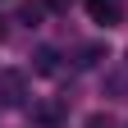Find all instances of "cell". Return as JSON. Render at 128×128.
I'll return each mask as SVG.
<instances>
[{
  "label": "cell",
  "instance_id": "cell-3",
  "mask_svg": "<svg viewBox=\"0 0 128 128\" xmlns=\"http://www.w3.org/2000/svg\"><path fill=\"white\" fill-rule=\"evenodd\" d=\"M64 114H69V110H64V101H41L37 110H32V124H37V128H60Z\"/></svg>",
  "mask_w": 128,
  "mask_h": 128
},
{
  "label": "cell",
  "instance_id": "cell-4",
  "mask_svg": "<svg viewBox=\"0 0 128 128\" xmlns=\"http://www.w3.org/2000/svg\"><path fill=\"white\" fill-rule=\"evenodd\" d=\"M46 9H50V5H37V0H32V5H23V9H18V23H28V28H37V23L46 18Z\"/></svg>",
  "mask_w": 128,
  "mask_h": 128
},
{
  "label": "cell",
  "instance_id": "cell-5",
  "mask_svg": "<svg viewBox=\"0 0 128 128\" xmlns=\"http://www.w3.org/2000/svg\"><path fill=\"white\" fill-rule=\"evenodd\" d=\"M105 60V46H78V64L82 69H92V64H101Z\"/></svg>",
  "mask_w": 128,
  "mask_h": 128
},
{
  "label": "cell",
  "instance_id": "cell-6",
  "mask_svg": "<svg viewBox=\"0 0 128 128\" xmlns=\"http://www.w3.org/2000/svg\"><path fill=\"white\" fill-rule=\"evenodd\" d=\"M60 69V55L50 50V46H41V50H37V73H55Z\"/></svg>",
  "mask_w": 128,
  "mask_h": 128
},
{
  "label": "cell",
  "instance_id": "cell-1",
  "mask_svg": "<svg viewBox=\"0 0 128 128\" xmlns=\"http://www.w3.org/2000/svg\"><path fill=\"white\" fill-rule=\"evenodd\" d=\"M0 105H9V110L28 105V73H18V69H0Z\"/></svg>",
  "mask_w": 128,
  "mask_h": 128
},
{
  "label": "cell",
  "instance_id": "cell-8",
  "mask_svg": "<svg viewBox=\"0 0 128 128\" xmlns=\"http://www.w3.org/2000/svg\"><path fill=\"white\" fill-rule=\"evenodd\" d=\"M69 5H73V0H50V9H60V14L69 9Z\"/></svg>",
  "mask_w": 128,
  "mask_h": 128
},
{
  "label": "cell",
  "instance_id": "cell-7",
  "mask_svg": "<svg viewBox=\"0 0 128 128\" xmlns=\"http://www.w3.org/2000/svg\"><path fill=\"white\" fill-rule=\"evenodd\" d=\"M87 128H114V124H110V114H92V119H87Z\"/></svg>",
  "mask_w": 128,
  "mask_h": 128
},
{
  "label": "cell",
  "instance_id": "cell-9",
  "mask_svg": "<svg viewBox=\"0 0 128 128\" xmlns=\"http://www.w3.org/2000/svg\"><path fill=\"white\" fill-rule=\"evenodd\" d=\"M5 32H9V28H5V18H0V41H5Z\"/></svg>",
  "mask_w": 128,
  "mask_h": 128
},
{
  "label": "cell",
  "instance_id": "cell-2",
  "mask_svg": "<svg viewBox=\"0 0 128 128\" xmlns=\"http://www.w3.org/2000/svg\"><path fill=\"white\" fill-rule=\"evenodd\" d=\"M82 5L92 14V23H101V28H119L128 14V0H82Z\"/></svg>",
  "mask_w": 128,
  "mask_h": 128
}]
</instances>
